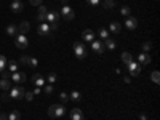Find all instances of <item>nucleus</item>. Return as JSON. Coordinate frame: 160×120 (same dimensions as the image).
<instances>
[{"instance_id":"1","label":"nucleus","mask_w":160,"mask_h":120,"mask_svg":"<svg viewBox=\"0 0 160 120\" xmlns=\"http://www.w3.org/2000/svg\"><path fill=\"white\" fill-rule=\"evenodd\" d=\"M72 48H74V55H75L77 59L82 61V59L87 58V45L83 42H74Z\"/></svg>"},{"instance_id":"2","label":"nucleus","mask_w":160,"mask_h":120,"mask_svg":"<svg viewBox=\"0 0 160 120\" xmlns=\"http://www.w3.org/2000/svg\"><path fill=\"white\" fill-rule=\"evenodd\" d=\"M66 114V108L62 104H53L48 108V115L50 117H62Z\"/></svg>"},{"instance_id":"3","label":"nucleus","mask_w":160,"mask_h":120,"mask_svg":"<svg viewBox=\"0 0 160 120\" xmlns=\"http://www.w3.org/2000/svg\"><path fill=\"white\" fill-rule=\"evenodd\" d=\"M24 93H26L24 87L15 85V87H11V90H10V98L11 99H22L24 98Z\"/></svg>"},{"instance_id":"4","label":"nucleus","mask_w":160,"mask_h":120,"mask_svg":"<svg viewBox=\"0 0 160 120\" xmlns=\"http://www.w3.org/2000/svg\"><path fill=\"white\" fill-rule=\"evenodd\" d=\"M127 71L131 77H139L141 74V66L136 62V61H131L130 64H127Z\"/></svg>"},{"instance_id":"5","label":"nucleus","mask_w":160,"mask_h":120,"mask_svg":"<svg viewBox=\"0 0 160 120\" xmlns=\"http://www.w3.org/2000/svg\"><path fill=\"white\" fill-rule=\"evenodd\" d=\"M61 16H62L66 21H74L75 13H74V10H72L69 5H64V7L61 8Z\"/></svg>"},{"instance_id":"6","label":"nucleus","mask_w":160,"mask_h":120,"mask_svg":"<svg viewBox=\"0 0 160 120\" xmlns=\"http://www.w3.org/2000/svg\"><path fill=\"white\" fill-rule=\"evenodd\" d=\"M15 45H16V48L24 50V48H28V45H29V40H28V37H26V35L18 34V35L15 37Z\"/></svg>"},{"instance_id":"7","label":"nucleus","mask_w":160,"mask_h":120,"mask_svg":"<svg viewBox=\"0 0 160 120\" xmlns=\"http://www.w3.org/2000/svg\"><path fill=\"white\" fill-rule=\"evenodd\" d=\"M59 13L58 11H47V15H45V22L48 24H58L59 22Z\"/></svg>"},{"instance_id":"8","label":"nucleus","mask_w":160,"mask_h":120,"mask_svg":"<svg viewBox=\"0 0 160 120\" xmlns=\"http://www.w3.org/2000/svg\"><path fill=\"white\" fill-rule=\"evenodd\" d=\"M32 83L35 87H38V88H43L47 85V80H45V77L42 74H34L32 75Z\"/></svg>"},{"instance_id":"9","label":"nucleus","mask_w":160,"mask_h":120,"mask_svg":"<svg viewBox=\"0 0 160 120\" xmlns=\"http://www.w3.org/2000/svg\"><path fill=\"white\" fill-rule=\"evenodd\" d=\"M10 78L13 80V83H15V85H21V83L26 82V74L24 72H13Z\"/></svg>"},{"instance_id":"10","label":"nucleus","mask_w":160,"mask_h":120,"mask_svg":"<svg viewBox=\"0 0 160 120\" xmlns=\"http://www.w3.org/2000/svg\"><path fill=\"white\" fill-rule=\"evenodd\" d=\"M91 50L95 53H98V55H102L106 47H104V43L101 42V40H93V42H91Z\"/></svg>"},{"instance_id":"11","label":"nucleus","mask_w":160,"mask_h":120,"mask_svg":"<svg viewBox=\"0 0 160 120\" xmlns=\"http://www.w3.org/2000/svg\"><path fill=\"white\" fill-rule=\"evenodd\" d=\"M125 28L128 31H135L138 28V18H133V16H128L125 19Z\"/></svg>"},{"instance_id":"12","label":"nucleus","mask_w":160,"mask_h":120,"mask_svg":"<svg viewBox=\"0 0 160 120\" xmlns=\"http://www.w3.org/2000/svg\"><path fill=\"white\" fill-rule=\"evenodd\" d=\"M50 32H51V29H50V24H48V22H40V24H38V28H37V34H38V35H43V37H45V35H48Z\"/></svg>"},{"instance_id":"13","label":"nucleus","mask_w":160,"mask_h":120,"mask_svg":"<svg viewBox=\"0 0 160 120\" xmlns=\"http://www.w3.org/2000/svg\"><path fill=\"white\" fill-rule=\"evenodd\" d=\"M10 10H11L13 13H21V11L24 10V3L21 2V0H13L11 5H10Z\"/></svg>"},{"instance_id":"14","label":"nucleus","mask_w":160,"mask_h":120,"mask_svg":"<svg viewBox=\"0 0 160 120\" xmlns=\"http://www.w3.org/2000/svg\"><path fill=\"white\" fill-rule=\"evenodd\" d=\"M109 34H120L122 32V24H120L118 21H112L111 24H109Z\"/></svg>"},{"instance_id":"15","label":"nucleus","mask_w":160,"mask_h":120,"mask_svg":"<svg viewBox=\"0 0 160 120\" xmlns=\"http://www.w3.org/2000/svg\"><path fill=\"white\" fill-rule=\"evenodd\" d=\"M95 37H96V35H95V32H93V31H90V29H85V31L82 32V38L85 40L87 43H91L93 40H96Z\"/></svg>"},{"instance_id":"16","label":"nucleus","mask_w":160,"mask_h":120,"mask_svg":"<svg viewBox=\"0 0 160 120\" xmlns=\"http://www.w3.org/2000/svg\"><path fill=\"white\" fill-rule=\"evenodd\" d=\"M151 62V55L149 53H139L138 55V64L139 66H146Z\"/></svg>"},{"instance_id":"17","label":"nucleus","mask_w":160,"mask_h":120,"mask_svg":"<svg viewBox=\"0 0 160 120\" xmlns=\"http://www.w3.org/2000/svg\"><path fill=\"white\" fill-rule=\"evenodd\" d=\"M69 115H71V120H83V112H82V109H78V108L72 109Z\"/></svg>"},{"instance_id":"18","label":"nucleus","mask_w":160,"mask_h":120,"mask_svg":"<svg viewBox=\"0 0 160 120\" xmlns=\"http://www.w3.org/2000/svg\"><path fill=\"white\" fill-rule=\"evenodd\" d=\"M29 29H31L29 22H28V21H22V22H19V26H18V34H22V35H26V34L29 32Z\"/></svg>"},{"instance_id":"19","label":"nucleus","mask_w":160,"mask_h":120,"mask_svg":"<svg viewBox=\"0 0 160 120\" xmlns=\"http://www.w3.org/2000/svg\"><path fill=\"white\" fill-rule=\"evenodd\" d=\"M7 34H8L10 37H16V35H18V26H15V24L7 26Z\"/></svg>"},{"instance_id":"20","label":"nucleus","mask_w":160,"mask_h":120,"mask_svg":"<svg viewBox=\"0 0 160 120\" xmlns=\"http://www.w3.org/2000/svg\"><path fill=\"white\" fill-rule=\"evenodd\" d=\"M18 66H19V62H16V61H8L7 62V68H8V71L13 74V72H18Z\"/></svg>"},{"instance_id":"21","label":"nucleus","mask_w":160,"mask_h":120,"mask_svg":"<svg viewBox=\"0 0 160 120\" xmlns=\"http://www.w3.org/2000/svg\"><path fill=\"white\" fill-rule=\"evenodd\" d=\"M98 35H99V38H102V40H108V38H111V34H109V31L106 29V28H99Z\"/></svg>"},{"instance_id":"22","label":"nucleus","mask_w":160,"mask_h":120,"mask_svg":"<svg viewBox=\"0 0 160 120\" xmlns=\"http://www.w3.org/2000/svg\"><path fill=\"white\" fill-rule=\"evenodd\" d=\"M104 47L108 48V50H111V51H114L117 48V43L114 42L112 38H108V40H104Z\"/></svg>"},{"instance_id":"23","label":"nucleus","mask_w":160,"mask_h":120,"mask_svg":"<svg viewBox=\"0 0 160 120\" xmlns=\"http://www.w3.org/2000/svg\"><path fill=\"white\" fill-rule=\"evenodd\" d=\"M10 87H11L10 80H7V78H2V80H0V88H2L3 91H10Z\"/></svg>"},{"instance_id":"24","label":"nucleus","mask_w":160,"mask_h":120,"mask_svg":"<svg viewBox=\"0 0 160 120\" xmlns=\"http://www.w3.org/2000/svg\"><path fill=\"white\" fill-rule=\"evenodd\" d=\"M122 61H123V64H125V66H127V64H130V62L133 61V58H131V55H130L128 51H123V53H122Z\"/></svg>"},{"instance_id":"25","label":"nucleus","mask_w":160,"mask_h":120,"mask_svg":"<svg viewBox=\"0 0 160 120\" xmlns=\"http://www.w3.org/2000/svg\"><path fill=\"white\" fill-rule=\"evenodd\" d=\"M8 120H21V112L19 111H13L8 114Z\"/></svg>"},{"instance_id":"26","label":"nucleus","mask_w":160,"mask_h":120,"mask_svg":"<svg viewBox=\"0 0 160 120\" xmlns=\"http://www.w3.org/2000/svg\"><path fill=\"white\" fill-rule=\"evenodd\" d=\"M69 99H72V101H80V99H82V95H80V91L74 90L71 95H69Z\"/></svg>"},{"instance_id":"27","label":"nucleus","mask_w":160,"mask_h":120,"mask_svg":"<svg viewBox=\"0 0 160 120\" xmlns=\"http://www.w3.org/2000/svg\"><path fill=\"white\" fill-rule=\"evenodd\" d=\"M7 62H8V59H7L3 55H0V72H3V71H5Z\"/></svg>"},{"instance_id":"28","label":"nucleus","mask_w":160,"mask_h":120,"mask_svg":"<svg viewBox=\"0 0 160 120\" xmlns=\"http://www.w3.org/2000/svg\"><path fill=\"white\" fill-rule=\"evenodd\" d=\"M102 7L108 8V10H111V8L115 7V2H114V0H104V2H102Z\"/></svg>"},{"instance_id":"29","label":"nucleus","mask_w":160,"mask_h":120,"mask_svg":"<svg viewBox=\"0 0 160 120\" xmlns=\"http://www.w3.org/2000/svg\"><path fill=\"white\" fill-rule=\"evenodd\" d=\"M120 13H122V16H127V18H128V16L131 15V10H130V7H127V5H125V7H122Z\"/></svg>"},{"instance_id":"30","label":"nucleus","mask_w":160,"mask_h":120,"mask_svg":"<svg viewBox=\"0 0 160 120\" xmlns=\"http://www.w3.org/2000/svg\"><path fill=\"white\" fill-rule=\"evenodd\" d=\"M141 48H142V51H144V53H149V51H151V48H152V43H151V42H144V43L141 45Z\"/></svg>"},{"instance_id":"31","label":"nucleus","mask_w":160,"mask_h":120,"mask_svg":"<svg viewBox=\"0 0 160 120\" xmlns=\"http://www.w3.org/2000/svg\"><path fill=\"white\" fill-rule=\"evenodd\" d=\"M53 90H55V87H53L51 83H48V85H45V87H43V93H45V95H51Z\"/></svg>"},{"instance_id":"32","label":"nucleus","mask_w":160,"mask_h":120,"mask_svg":"<svg viewBox=\"0 0 160 120\" xmlns=\"http://www.w3.org/2000/svg\"><path fill=\"white\" fill-rule=\"evenodd\" d=\"M29 61H31V56L22 55V56L19 58V64H26V66H29Z\"/></svg>"},{"instance_id":"33","label":"nucleus","mask_w":160,"mask_h":120,"mask_svg":"<svg viewBox=\"0 0 160 120\" xmlns=\"http://www.w3.org/2000/svg\"><path fill=\"white\" fill-rule=\"evenodd\" d=\"M56 78H58V77H56V74H53V72H51V74H48V77H47L48 83H51V85H53V83L56 82Z\"/></svg>"},{"instance_id":"34","label":"nucleus","mask_w":160,"mask_h":120,"mask_svg":"<svg viewBox=\"0 0 160 120\" xmlns=\"http://www.w3.org/2000/svg\"><path fill=\"white\" fill-rule=\"evenodd\" d=\"M59 99H61V104H64V102H68L69 101V95H68V93H61V95H59Z\"/></svg>"},{"instance_id":"35","label":"nucleus","mask_w":160,"mask_h":120,"mask_svg":"<svg viewBox=\"0 0 160 120\" xmlns=\"http://www.w3.org/2000/svg\"><path fill=\"white\" fill-rule=\"evenodd\" d=\"M152 82H154L155 85H158V82H160V77H158V71H154V72H152Z\"/></svg>"},{"instance_id":"36","label":"nucleus","mask_w":160,"mask_h":120,"mask_svg":"<svg viewBox=\"0 0 160 120\" xmlns=\"http://www.w3.org/2000/svg\"><path fill=\"white\" fill-rule=\"evenodd\" d=\"M24 99L31 102V101L34 99V93H32V91H26V93H24Z\"/></svg>"},{"instance_id":"37","label":"nucleus","mask_w":160,"mask_h":120,"mask_svg":"<svg viewBox=\"0 0 160 120\" xmlns=\"http://www.w3.org/2000/svg\"><path fill=\"white\" fill-rule=\"evenodd\" d=\"M87 3L91 5V7H98L101 3V0H87Z\"/></svg>"},{"instance_id":"38","label":"nucleus","mask_w":160,"mask_h":120,"mask_svg":"<svg viewBox=\"0 0 160 120\" xmlns=\"http://www.w3.org/2000/svg\"><path fill=\"white\" fill-rule=\"evenodd\" d=\"M0 99H2L3 102H7V101H10V99H11V98H10V93H7V91H5V93H3V95H2V96H0Z\"/></svg>"},{"instance_id":"39","label":"nucleus","mask_w":160,"mask_h":120,"mask_svg":"<svg viewBox=\"0 0 160 120\" xmlns=\"http://www.w3.org/2000/svg\"><path fill=\"white\" fill-rule=\"evenodd\" d=\"M47 11H48V8L45 5H40L38 7V13H40V15H47Z\"/></svg>"},{"instance_id":"40","label":"nucleus","mask_w":160,"mask_h":120,"mask_svg":"<svg viewBox=\"0 0 160 120\" xmlns=\"http://www.w3.org/2000/svg\"><path fill=\"white\" fill-rule=\"evenodd\" d=\"M29 2H31V5H34V7H40L43 0H29Z\"/></svg>"},{"instance_id":"41","label":"nucleus","mask_w":160,"mask_h":120,"mask_svg":"<svg viewBox=\"0 0 160 120\" xmlns=\"http://www.w3.org/2000/svg\"><path fill=\"white\" fill-rule=\"evenodd\" d=\"M0 74H2V77L7 78V80H10V77H11V72L10 71H3V72H0Z\"/></svg>"},{"instance_id":"42","label":"nucleus","mask_w":160,"mask_h":120,"mask_svg":"<svg viewBox=\"0 0 160 120\" xmlns=\"http://www.w3.org/2000/svg\"><path fill=\"white\" fill-rule=\"evenodd\" d=\"M37 64H38V61H37L35 58H31V61H29V66H31V68H37Z\"/></svg>"},{"instance_id":"43","label":"nucleus","mask_w":160,"mask_h":120,"mask_svg":"<svg viewBox=\"0 0 160 120\" xmlns=\"http://www.w3.org/2000/svg\"><path fill=\"white\" fill-rule=\"evenodd\" d=\"M37 21L38 22H45V15H40V13H38V15H37Z\"/></svg>"},{"instance_id":"44","label":"nucleus","mask_w":160,"mask_h":120,"mask_svg":"<svg viewBox=\"0 0 160 120\" xmlns=\"http://www.w3.org/2000/svg\"><path fill=\"white\" fill-rule=\"evenodd\" d=\"M40 91H42V88H38V87H35V88H34V91H32V93H34V96L40 95Z\"/></svg>"},{"instance_id":"45","label":"nucleus","mask_w":160,"mask_h":120,"mask_svg":"<svg viewBox=\"0 0 160 120\" xmlns=\"http://www.w3.org/2000/svg\"><path fill=\"white\" fill-rule=\"evenodd\" d=\"M0 120H8V115L7 114H0Z\"/></svg>"},{"instance_id":"46","label":"nucleus","mask_w":160,"mask_h":120,"mask_svg":"<svg viewBox=\"0 0 160 120\" xmlns=\"http://www.w3.org/2000/svg\"><path fill=\"white\" fill-rule=\"evenodd\" d=\"M59 2H61L62 7H64V5H69V0H59Z\"/></svg>"},{"instance_id":"47","label":"nucleus","mask_w":160,"mask_h":120,"mask_svg":"<svg viewBox=\"0 0 160 120\" xmlns=\"http://www.w3.org/2000/svg\"><path fill=\"white\" fill-rule=\"evenodd\" d=\"M123 82H125V83H130L131 78H130V77H123Z\"/></svg>"},{"instance_id":"48","label":"nucleus","mask_w":160,"mask_h":120,"mask_svg":"<svg viewBox=\"0 0 160 120\" xmlns=\"http://www.w3.org/2000/svg\"><path fill=\"white\" fill-rule=\"evenodd\" d=\"M139 118H141V120H148V117H146L144 114H141V115H139Z\"/></svg>"}]
</instances>
